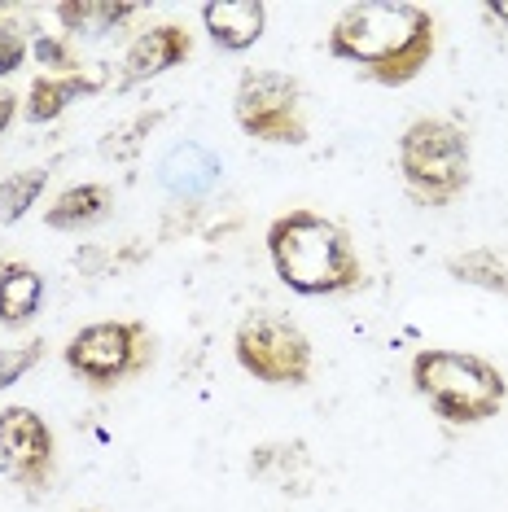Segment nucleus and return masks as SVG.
<instances>
[{
    "mask_svg": "<svg viewBox=\"0 0 508 512\" xmlns=\"http://www.w3.org/2000/svg\"><path fill=\"white\" fill-rule=\"evenodd\" d=\"M101 79H88V75H62V79H36L27 92V119L31 123H49L57 119L66 106H71L75 97H84V92H97Z\"/></svg>",
    "mask_w": 508,
    "mask_h": 512,
    "instance_id": "14",
    "label": "nucleus"
},
{
    "mask_svg": "<svg viewBox=\"0 0 508 512\" xmlns=\"http://www.w3.org/2000/svg\"><path fill=\"white\" fill-rule=\"evenodd\" d=\"M329 53L373 84H412L434 57V18L412 0H355L333 22Z\"/></svg>",
    "mask_w": 508,
    "mask_h": 512,
    "instance_id": "1",
    "label": "nucleus"
},
{
    "mask_svg": "<svg viewBox=\"0 0 508 512\" xmlns=\"http://www.w3.org/2000/svg\"><path fill=\"white\" fill-rule=\"evenodd\" d=\"M268 254L281 285H290L303 298H329L364 285V263L351 237L316 211H290L272 219Z\"/></svg>",
    "mask_w": 508,
    "mask_h": 512,
    "instance_id": "2",
    "label": "nucleus"
},
{
    "mask_svg": "<svg viewBox=\"0 0 508 512\" xmlns=\"http://www.w3.org/2000/svg\"><path fill=\"white\" fill-rule=\"evenodd\" d=\"M219 171H224L219 167V158L211 154V149L193 145V141L176 145L163 158V184L176 197H202L206 189H215L219 184Z\"/></svg>",
    "mask_w": 508,
    "mask_h": 512,
    "instance_id": "11",
    "label": "nucleus"
},
{
    "mask_svg": "<svg viewBox=\"0 0 508 512\" xmlns=\"http://www.w3.org/2000/svg\"><path fill=\"white\" fill-rule=\"evenodd\" d=\"M106 211H110V189L106 184H75V189L53 197V206L44 211V224L62 228V232H75V228L97 224Z\"/></svg>",
    "mask_w": 508,
    "mask_h": 512,
    "instance_id": "13",
    "label": "nucleus"
},
{
    "mask_svg": "<svg viewBox=\"0 0 508 512\" xmlns=\"http://www.w3.org/2000/svg\"><path fill=\"white\" fill-rule=\"evenodd\" d=\"M44 184H49V171L44 167H27V171H18V176L0 180V219H5V224H18V219L36 206Z\"/></svg>",
    "mask_w": 508,
    "mask_h": 512,
    "instance_id": "17",
    "label": "nucleus"
},
{
    "mask_svg": "<svg viewBox=\"0 0 508 512\" xmlns=\"http://www.w3.org/2000/svg\"><path fill=\"white\" fill-rule=\"evenodd\" d=\"M36 57H40V62L44 66H62V71H71V53H66V44H57V40H40L36 44Z\"/></svg>",
    "mask_w": 508,
    "mask_h": 512,
    "instance_id": "21",
    "label": "nucleus"
},
{
    "mask_svg": "<svg viewBox=\"0 0 508 512\" xmlns=\"http://www.w3.org/2000/svg\"><path fill=\"white\" fill-rule=\"evenodd\" d=\"M14 110H18V97H14V92H0V132L9 127V119H14Z\"/></svg>",
    "mask_w": 508,
    "mask_h": 512,
    "instance_id": "22",
    "label": "nucleus"
},
{
    "mask_svg": "<svg viewBox=\"0 0 508 512\" xmlns=\"http://www.w3.org/2000/svg\"><path fill=\"white\" fill-rule=\"evenodd\" d=\"M132 14H136V5H97V0H84V5H57V18L66 22V31H84V36H106V31H114Z\"/></svg>",
    "mask_w": 508,
    "mask_h": 512,
    "instance_id": "16",
    "label": "nucleus"
},
{
    "mask_svg": "<svg viewBox=\"0 0 508 512\" xmlns=\"http://www.w3.org/2000/svg\"><path fill=\"white\" fill-rule=\"evenodd\" d=\"M75 512H88V508H75Z\"/></svg>",
    "mask_w": 508,
    "mask_h": 512,
    "instance_id": "24",
    "label": "nucleus"
},
{
    "mask_svg": "<svg viewBox=\"0 0 508 512\" xmlns=\"http://www.w3.org/2000/svg\"><path fill=\"white\" fill-rule=\"evenodd\" d=\"M44 302V276L27 263H5L0 267V324L5 329H22L36 320Z\"/></svg>",
    "mask_w": 508,
    "mask_h": 512,
    "instance_id": "12",
    "label": "nucleus"
},
{
    "mask_svg": "<svg viewBox=\"0 0 508 512\" xmlns=\"http://www.w3.org/2000/svg\"><path fill=\"white\" fill-rule=\"evenodd\" d=\"M487 14H491V18H500V22H508V0H491Z\"/></svg>",
    "mask_w": 508,
    "mask_h": 512,
    "instance_id": "23",
    "label": "nucleus"
},
{
    "mask_svg": "<svg viewBox=\"0 0 508 512\" xmlns=\"http://www.w3.org/2000/svg\"><path fill=\"white\" fill-rule=\"evenodd\" d=\"M233 114L254 141H272V145H303L307 141L303 88L285 71H246L241 75Z\"/></svg>",
    "mask_w": 508,
    "mask_h": 512,
    "instance_id": "6",
    "label": "nucleus"
},
{
    "mask_svg": "<svg viewBox=\"0 0 508 512\" xmlns=\"http://www.w3.org/2000/svg\"><path fill=\"white\" fill-rule=\"evenodd\" d=\"M237 364L263 386H307L311 377V342L281 311H254L237 324L233 337Z\"/></svg>",
    "mask_w": 508,
    "mask_h": 512,
    "instance_id": "5",
    "label": "nucleus"
},
{
    "mask_svg": "<svg viewBox=\"0 0 508 512\" xmlns=\"http://www.w3.org/2000/svg\"><path fill=\"white\" fill-rule=\"evenodd\" d=\"M53 460L57 447L44 416H36L31 407H5L0 412V473L27 491H44L53 482Z\"/></svg>",
    "mask_w": 508,
    "mask_h": 512,
    "instance_id": "8",
    "label": "nucleus"
},
{
    "mask_svg": "<svg viewBox=\"0 0 508 512\" xmlns=\"http://www.w3.org/2000/svg\"><path fill=\"white\" fill-rule=\"evenodd\" d=\"M158 119H163V110H154V114H141V119H136L132 127H123L119 136L110 132V141L101 145V154H110V158H114V154H119V158H123V154H132V149H136V141H141V136H132V132H149V127H154Z\"/></svg>",
    "mask_w": 508,
    "mask_h": 512,
    "instance_id": "19",
    "label": "nucleus"
},
{
    "mask_svg": "<svg viewBox=\"0 0 508 512\" xmlns=\"http://www.w3.org/2000/svg\"><path fill=\"white\" fill-rule=\"evenodd\" d=\"M447 272L465 285H478V289H491V294H504L508 298V263L500 259L495 250H469V254H456L447 263Z\"/></svg>",
    "mask_w": 508,
    "mask_h": 512,
    "instance_id": "15",
    "label": "nucleus"
},
{
    "mask_svg": "<svg viewBox=\"0 0 508 512\" xmlns=\"http://www.w3.org/2000/svg\"><path fill=\"white\" fill-rule=\"evenodd\" d=\"M399 171L425 206H447L469 184V136L452 119H417L399 141Z\"/></svg>",
    "mask_w": 508,
    "mask_h": 512,
    "instance_id": "4",
    "label": "nucleus"
},
{
    "mask_svg": "<svg viewBox=\"0 0 508 512\" xmlns=\"http://www.w3.org/2000/svg\"><path fill=\"white\" fill-rule=\"evenodd\" d=\"M22 57H27V40H22V31L9 27V22H0V75H14L22 66Z\"/></svg>",
    "mask_w": 508,
    "mask_h": 512,
    "instance_id": "20",
    "label": "nucleus"
},
{
    "mask_svg": "<svg viewBox=\"0 0 508 512\" xmlns=\"http://www.w3.org/2000/svg\"><path fill=\"white\" fill-rule=\"evenodd\" d=\"M412 390L430 399L434 412L452 425L491 421L508 399L504 372L465 351H421L412 359Z\"/></svg>",
    "mask_w": 508,
    "mask_h": 512,
    "instance_id": "3",
    "label": "nucleus"
},
{
    "mask_svg": "<svg viewBox=\"0 0 508 512\" xmlns=\"http://www.w3.org/2000/svg\"><path fill=\"white\" fill-rule=\"evenodd\" d=\"M66 364L92 386H114L149 364V333L136 320H101L84 324L66 342Z\"/></svg>",
    "mask_w": 508,
    "mask_h": 512,
    "instance_id": "7",
    "label": "nucleus"
},
{
    "mask_svg": "<svg viewBox=\"0 0 508 512\" xmlns=\"http://www.w3.org/2000/svg\"><path fill=\"white\" fill-rule=\"evenodd\" d=\"M202 22L219 49L241 53L263 36L268 9H263L259 0H211V5H202Z\"/></svg>",
    "mask_w": 508,
    "mask_h": 512,
    "instance_id": "10",
    "label": "nucleus"
},
{
    "mask_svg": "<svg viewBox=\"0 0 508 512\" xmlns=\"http://www.w3.org/2000/svg\"><path fill=\"white\" fill-rule=\"evenodd\" d=\"M189 53H193L189 31L176 27V22H163V27L145 31V36L127 49L123 75H127V84H141V79H154V75L171 71V66H180Z\"/></svg>",
    "mask_w": 508,
    "mask_h": 512,
    "instance_id": "9",
    "label": "nucleus"
},
{
    "mask_svg": "<svg viewBox=\"0 0 508 512\" xmlns=\"http://www.w3.org/2000/svg\"><path fill=\"white\" fill-rule=\"evenodd\" d=\"M44 359V342H22V346H5L0 351V390H9L14 381H22L31 368Z\"/></svg>",
    "mask_w": 508,
    "mask_h": 512,
    "instance_id": "18",
    "label": "nucleus"
}]
</instances>
